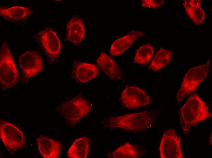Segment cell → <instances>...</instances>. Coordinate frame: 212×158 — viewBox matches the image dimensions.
<instances>
[{
    "mask_svg": "<svg viewBox=\"0 0 212 158\" xmlns=\"http://www.w3.org/2000/svg\"><path fill=\"white\" fill-rule=\"evenodd\" d=\"M159 110H146L106 118L102 121L104 128L120 129L136 132L150 129L156 123Z\"/></svg>",
    "mask_w": 212,
    "mask_h": 158,
    "instance_id": "cell-1",
    "label": "cell"
},
{
    "mask_svg": "<svg viewBox=\"0 0 212 158\" xmlns=\"http://www.w3.org/2000/svg\"><path fill=\"white\" fill-rule=\"evenodd\" d=\"M179 114L181 128L186 134L194 126L212 116L208 107L195 93L181 107Z\"/></svg>",
    "mask_w": 212,
    "mask_h": 158,
    "instance_id": "cell-2",
    "label": "cell"
},
{
    "mask_svg": "<svg viewBox=\"0 0 212 158\" xmlns=\"http://www.w3.org/2000/svg\"><path fill=\"white\" fill-rule=\"evenodd\" d=\"M91 107L89 101L79 95L58 105L56 110L63 116L67 125L72 127L90 111Z\"/></svg>",
    "mask_w": 212,
    "mask_h": 158,
    "instance_id": "cell-3",
    "label": "cell"
},
{
    "mask_svg": "<svg viewBox=\"0 0 212 158\" xmlns=\"http://www.w3.org/2000/svg\"><path fill=\"white\" fill-rule=\"evenodd\" d=\"M20 77L12 56L6 43H3L0 49V85L3 91L15 86Z\"/></svg>",
    "mask_w": 212,
    "mask_h": 158,
    "instance_id": "cell-4",
    "label": "cell"
},
{
    "mask_svg": "<svg viewBox=\"0 0 212 158\" xmlns=\"http://www.w3.org/2000/svg\"><path fill=\"white\" fill-rule=\"evenodd\" d=\"M209 59L204 64L190 68L185 75L179 89L177 94L176 99L178 102L195 91L200 84L209 74Z\"/></svg>",
    "mask_w": 212,
    "mask_h": 158,
    "instance_id": "cell-5",
    "label": "cell"
},
{
    "mask_svg": "<svg viewBox=\"0 0 212 158\" xmlns=\"http://www.w3.org/2000/svg\"><path fill=\"white\" fill-rule=\"evenodd\" d=\"M0 137L7 150L11 154L25 146L23 132L13 124L4 120H0Z\"/></svg>",
    "mask_w": 212,
    "mask_h": 158,
    "instance_id": "cell-6",
    "label": "cell"
},
{
    "mask_svg": "<svg viewBox=\"0 0 212 158\" xmlns=\"http://www.w3.org/2000/svg\"><path fill=\"white\" fill-rule=\"evenodd\" d=\"M35 39L42 48L50 64L57 61L61 51V44L56 33L47 27L34 36Z\"/></svg>",
    "mask_w": 212,
    "mask_h": 158,
    "instance_id": "cell-7",
    "label": "cell"
},
{
    "mask_svg": "<svg viewBox=\"0 0 212 158\" xmlns=\"http://www.w3.org/2000/svg\"><path fill=\"white\" fill-rule=\"evenodd\" d=\"M19 63L23 83L40 72L43 68L42 59L37 50H28L19 57Z\"/></svg>",
    "mask_w": 212,
    "mask_h": 158,
    "instance_id": "cell-8",
    "label": "cell"
},
{
    "mask_svg": "<svg viewBox=\"0 0 212 158\" xmlns=\"http://www.w3.org/2000/svg\"><path fill=\"white\" fill-rule=\"evenodd\" d=\"M180 142V138L174 129L166 130L162 136L159 146L160 158H184Z\"/></svg>",
    "mask_w": 212,
    "mask_h": 158,
    "instance_id": "cell-9",
    "label": "cell"
},
{
    "mask_svg": "<svg viewBox=\"0 0 212 158\" xmlns=\"http://www.w3.org/2000/svg\"><path fill=\"white\" fill-rule=\"evenodd\" d=\"M121 103L130 110L136 109L149 104L152 100L146 92L135 86L126 87L121 95Z\"/></svg>",
    "mask_w": 212,
    "mask_h": 158,
    "instance_id": "cell-10",
    "label": "cell"
},
{
    "mask_svg": "<svg viewBox=\"0 0 212 158\" xmlns=\"http://www.w3.org/2000/svg\"><path fill=\"white\" fill-rule=\"evenodd\" d=\"M99 72V69L96 65L75 61L71 76L77 82L83 84L96 77Z\"/></svg>",
    "mask_w": 212,
    "mask_h": 158,
    "instance_id": "cell-11",
    "label": "cell"
},
{
    "mask_svg": "<svg viewBox=\"0 0 212 158\" xmlns=\"http://www.w3.org/2000/svg\"><path fill=\"white\" fill-rule=\"evenodd\" d=\"M66 28V40L75 45H80L85 33L83 19L78 15L73 16L67 22Z\"/></svg>",
    "mask_w": 212,
    "mask_h": 158,
    "instance_id": "cell-12",
    "label": "cell"
},
{
    "mask_svg": "<svg viewBox=\"0 0 212 158\" xmlns=\"http://www.w3.org/2000/svg\"><path fill=\"white\" fill-rule=\"evenodd\" d=\"M37 141L39 152L43 157L58 158L60 156V142L42 135L37 138Z\"/></svg>",
    "mask_w": 212,
    "mask_h": 158,
    "instance_id": "cell-13",
    "label": "cell"
},
{
    "mask_svg": "<svg viewBox=\"0 0 212 158\" xmlns=\"http://www.w3.org/2000/svg\"><path fill=\"white\" fill-rule=\"evenodd\" d=\"M145 33L132 30L127 35L115 40L112 44L110 49L112 56L121 54L126 50L137 39L143 36Z\"/></svg>",
    "mask_w": 212,
    "mask_h": 158,
    "instance_id": "cell-14",
    "label": "cell"
},
{
    "mask_svg": "<svg viewBox=\"0 0 212 158\" xmlns=\"http://www.w3.org/2000/svg\"><path fill=\"white\" fill-rule=\"evenodd\" d=\"M97 62L100 67L110 78L117 80L122 79L123 74L114 60L105 53L101 54Z\"/></svg>",
    "mask_w": 212,
    "mask_h": 158,
    "instance_id": "cell-15",
    "label": "cell"
},
{
    "mask_svg": "<svg viewBox=\"0 0 212 158\" xmlns=\"http://www.w3.org/2000/svg\"><path fill=\"white\" fill-rule=\"evenodd\" d=\"M90 146V140L86 136L76 139L69 147L67 152L69 158H86Z\"/></svg>",
    "mask_w": 212,
    "mask_h": 158,
    "instance_id": "cell-16",
    "label": "cell"
},
{
    "mask_svg": "<svg viewBox=\"0 0 212 158\" xmlns=\"http://www.w3.org/2000/svg\"><path fill=\"white\" fill-rule=\"evenodd\" d=\"M33 11L29 7L15 6L0 8V15L5 20L13 21L22 20L30 16Z\"/></svg>",
    "mask_w": 212,
    "mask_h": 158,
    "instance_id": "cell-17",
    "label": "cell"
},
{
    "mask_svg": "<svg viewBox=\"0 0 212 158\" xmlns=\"http://www.w3.org/2000/svg\"><path fill=\"white\" fill-rule=\"evenodd\" d=\"M143 154V150L139 147L126 143L108 153L107 156L111 158H137L141 157Z\"/></svg>",
    "mask_w": 212,
    "mask_h": 158,
    "instance_id": "cell-18",
    "label": "cell"
},
{
    "mask_svg": "<svg viewBox=\"0 0 212 158\" xmlns=\"http://www.w3.org/2000/svg\"><path fill=\"white\" fill-rule=\"evenodd\" d=\"M172 54L171 51L161 48L152 60L148 69L155 71L160 70L169 63L171 59Z\"/></svg>",
    "mask_w": 212,
    "mask_h": 158,
    "instance_id": "cell-19",
    "label": "cell"
},
{
    "mask_svg": "<svg viewBox=\"0 0 212 158\" xmlns=\"http://www.w3.org/2000/svg\"><path fill=\"white\" fill-rule=\"evenodd\" d=\"M154 52L153 46L149 44L141 46L136 52L134 58L135 63L142 65L147 64L151 59Z\"/></svg>",
    "mask_w": 212,
    "mask_h": 158,
    "instance_id": "cell-20",
    "label": "cell"
},
{
    "mask_svg": "<svg viewBox=\"0 0 212 158\" xmlns=\"http://www.w3.org/2000/svg\"><path fill=\"white\" fill-rule=\"evenodd\" d=\"M184 5L187 14L194 23L196 25L201 24L205 18L204 11L200 7L190 5L189 0H185Z\"/></svg>",
    "mask_w": 212,
    "mask_h": 158,
    "instance_id": "cell-21",
    "label": "cell"
},
{
    "mask_svg": "<svg viewBox=\"0 0 212 158\" xmlns=\"http://www.w3.org/2000/svg\"><path fill=\"white\" fill-rule=\"evenodd\" d=\"M164 3V0H142L141 5L142 7L148 8L159 7Z\"/></svg>",
    "mask_w": 212,
    "mask_h": 158,
    "instance_id": "cell-22",
    "label": "cell"
},
{
    "mask_svg": "<svg viewBox=\"0 0 212 158\" xmlns=\"http://www.w3.org/2000/svg\"><path fill=\"white\" fill-rule=\"evenodd\" d=\"M201 1L199 0H189V3L192 6L200 7L202 4Z\"/></svg>",
    "mask_w": 212,
    "mask_h": 158,
    "instance_id": "cell-23",
    "label": "cell"
},
{
    "mask_svg": "<svg viewBox=\"0 0 212 158\" xmlns=\"http://www.w3.org/2000/svg\"><path fill=\"white\" fill-rule=\"evenodd\" d=\"M209 143L210 145H212V133H211V134L210 135V137Z\"/></svg>",
    "mask_w": 212,
    "mask_h": 158,
    "instance_id": "cell-24",
    "label": "cell"
}]
</instances>
